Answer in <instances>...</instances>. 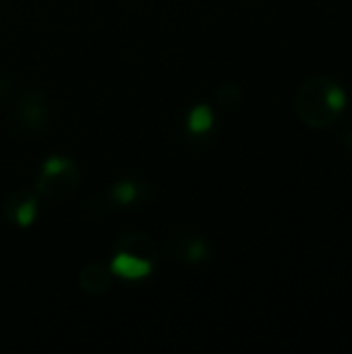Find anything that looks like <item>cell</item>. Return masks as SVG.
Masks as SVG:
<instances>
[{
    "label": "cell",
    "instance_id": "cell-6",
    "mask_svg": "<svg viewBox=\"0 0 352 354\" xmlns=\"http://www.w3.org/2000/svg\"><path fill=\"white\" fill-rule=\"evenodd\" d=\"M151 268L154 266L149 259H143V257H137L131 253H122V251H118L110 263V270L124 280H141L151 274Z\"/></svg>",
    "mask_w": 352,
    "mask_h": 354
},
{
    "label": "cell",
    "instance_id": "cell-7",
    "mask_svg": "<svg viewBox=\"0 0 352 354\" xmlns=\"http://www.w3.org/2000/svg\"><path fill=\"white\" fill-rule=\"evenodd\" d=\"M110 282H112V270L104 268L102 263H89L79 274V284L87 292H104L106 288H110Z\"/></svg>",
    "mask_w": 352,
    "mask_h": 354
},
{
    "label": "cell",
    "instance_id": "cell-9",
    "mask_svg": "<svg viewBox=\"0 0 352 354\" xmlns=\"http://www.w3.org/2000/svg\"><path fill=\"white\" fill-rule=\"evenodd\" d=\"M141 189L135 180H118L112 189H110V199L118 205H131L139 199Z\"/></svg>",
    "mask_w": 352,
    "mask_h": 354
},
{
    "label": "cell",
    "instance_id": "cell-1",
    "mask_svg": "<svg viewBox=\"0 0 352 354\" xmlns=\"http://www.w3.org/2000/svg\"><path fill=\"white\" fill-rule=\"evenodd\" d=\"M346 108L344 89L330 77L315 75L303 81L295 93V112L309 129H330Z\"/></svg>",
    "mask_w": 352,
    "mask_h": 354
},
{
    "label": "cell",
    "instance_id": "cell-4",
    "mask_svg": "<svg viewBox=\"0 0 352 354\" xmlns=\"http://www.w3.org/2000/svg\"><path fill=\"white\" fill-rule=\"evenodd\" d=\"M4 212H6L8 222H12L15 226L27 228L37 218V201L29 191H17L8 197Z\"/></svg>",
    "mask_w": 352,
    "mask_h": 354
},
{
    "label": "cell",
    "instance_id": "cell-5",
    "mask_svg": "<svg viewBox=\"0 0 352 354\" xmlns=\"http://www.w3.org/2000/svg\"><path fill=\"white\" fill-rule=\"evenodd\" d=\"M168 251L172 257L189 261V263H199L210 255V247L201 236L193 234H174L168 241Z\"/></svg>",
    "mask_w": 352,
    "mask_h": 354
},
{
    "label": "cell",
    "instance_id": "cell-10",
    "mask_svg": "<svg viewBox=\"0 0 352 354\" xmlns=\"http://www.w3.org/2000/svg\"><path fill=\"white\" fill-rule=\"evenodd\" d=\"M212 122H214V112H212V108L205 106V104L195 106V108L191 110V114H189V131H191V133L201 135V133L210 131Z\"/></svg>",
    "mask_w": 352,
    "mask_h": 354
},
{
    "label": "cell",
    "instance_id": "cell-3",
    "mask_svg": "<svg viewBox=\"0 0 352 354\" xmlns=\"http://www.w3.org/2000/svg\"><path fill=\"white\" fill-rule=\"evenodd\" d=\"M17 118L31 131H41L50 122V104L37 89H27L17 102Z\"/></svg>",
    "mask_w": 352,
    "mask_h": 354
},
{
    "label": "cell",
    "instance_id": "cell-8",
    "mask_svg": "<svg viewBox=\"0 0 352 354\" xmlns=\"http://www.w3.org/2000/svg\"><path fill=\"white\" fill-rule=\"evenodd\" d=\"M118 251L122 253H131V255H137V257H143V259H154L156 255V245L151 243V239L143 236V234H131V236H124L118 245Z\"/></svg>",
    "mask_w": 352,
    "mask_h": 354
},
{
    "label": "cell",
    "instance_id": "cell-11",
    "mask_svg": "<svg viewBox=\"0 0 352 354\" xmlns=\"http://www.w3.org/2000/svg\"><path fill=\"white\" fill-rule=\"evenodd\" d=\"M346 145H349V147H352V133H349V135H346Z\"/></svg>",
    "mask_w": 352,
    "mask_h": 354
},
{
    "label": "cell",
    "instance_id": "cell-2",
    "mask_svg": "<svg viewBox=\"0 0 352 354\" xmlns=\"http://www.w3.org/2000/svg\"><path fill=\"white\" fill-rule=\"evenodd\" d=\"M79 168L71 158L54 156L46 160L35 180V193L48 201H60L79 187Z\"/></svg>",
    "mask_w": 352,
    "mask_h": 354
}]
</instances>
